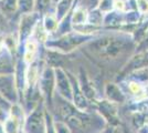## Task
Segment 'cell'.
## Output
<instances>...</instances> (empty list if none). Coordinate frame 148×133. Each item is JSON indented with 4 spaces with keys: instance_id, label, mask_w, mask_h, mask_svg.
Segmentation results:
<instances>
[{
    "instance_id": "obj_5",
    "label": "cell",
    "mask_w": 148,
    "mask_h": 133,
    "mask_svg": "<svg viewBox=\"0 0 148 133\" xmlns=\"http://www.w3.org/2000/svg\"><path fill=\"white\" fill-rule=\"evenodd\" d=\"M83 39L84 38L80 37V36H71V34H69V36H65V37L61 38L59 41H56V43H54V45L61 48L63 50L69 51V50H72L76 44L81 43Z\"/></svg>"
},
{
    "instance_id": "obj_23",
    "label": "cell",
    "mask_w": 148,
    "mask_h": 133,
    "mask_svg": "<svg viewBox=\"0 0 148 133\" xmlns=\"http://www.w3.org/2000/svg\"><path fill=\"white\" fill-rule=\"evenodd\" d=\"M2 48V42H1V40H0V49Z\"/></svg>"
},
{
    "instance_id": "obj_20",
    "label": "cell",
    "mask_w": 148,
    "mask_h": 133,
    "mask_svg": "<svg viewBox=\"0 0 148 133\" xmlns=\"http://www.w3.org/2000/svg\"><path fill=\"white\" fill-rule=\"evenodd\" d=\"M115 7H116L117 9H119L121 11H124V10H125V3H124L122 0H117V1L115 2Z\"/></svg>"
},
{
    "instance_id": "obj_8",
    "label": "cell",
    "mask_w": 148,
    "mask_h": 133,
    "mask_svg": "<svg viewBox=\"0 0 148 133\" xmlns=\"http://www.w3.org/2000/svg\"><path fill=\"white\" fill-rule=\"evenodd\" d=\"M41 122H42V119L39 112L32 113L27 122V130L29 131V133H40Z\"/></svg>"
},
{
    "instance_id": "obj_17",
    "label": "cell",
    "mask_w": 148,
    "mask_h": 133,
    "mask_svg": "<svg viewBox=\"0 0 148 133\" xmlns=\"http://www.w3.org/2000/svg\"><path fill=\"white\" fill-rule=\"evenodd\" d=\"M51 0H34V9L37 11H43L49 6Z\"/></svg>"
},
{
    "instance_id": "obj_13",
    "label": "cell",
    "mask_w": 148,
    "mask_h": 133,
    "mask_svg": "<svg viewBox=\"0 0 148 133\" xmlns=\"http://www.w3.org/2000/svg\"><path fill=\"white\" fill-rule=\"evenodd\" d=\"M38 68L36 65H30L29 69L27 71V76H25V79H27V82L29 85H33L36 81L38 80Z\"/></svg>"
},
{
    "instance_id": "obj_18",
    "label": "cell",
    "mask_w": 148,
    "mask_h": 133,
    "mask_svg": "<svg viewBox=\"0 0 148 133\" xmlns=\"http://www.w3.org/2000/svg\"><path fill=\"white\" fill-rule=\"evenodd\" d=\"M138 3V9L139 11H142L143 13L148 12V1L147 0H137Z\"/></svg>"
},
{
    "instance_id": "obj_19",
    "label": "cell",
    "mask_w": 148,
    "mask_h": 133,
    "mask_svg": "<svg viewBox=\"0 0 148 133\" xmlns=\"http://www.w3.org/2000/svg\"><path fill=\"white\" fill-rule=\"evenodd\" d=\"M56 133H70L66 125H64V124H62V123L56 124Z\"/></svg>"
},
{
    "instance_id": "obj_1",
    "label": "cell",
    "mask_w": 148,
    "mask_h": 133,
    "mask_svg": "<svg viewBox=\"0 0 148 133\" xmlns=\"http://www.w3.org/2000/svg\"><path fill=\"white\" fill-rule=\"evenodd\" d=\"M92 50L99 57L115 59L127 47V41L116 37H104L93 42Z\"/></svg>"
},
{
    "instance_id": "obj_2",
    "label": "cell",
    "mask_w": 148,
    "mask_h": 133,
    "mask_svg": "<svg viewBox=\"0 0 148 133\" xmlns=\"http://www.w3.org/2000/svg\"><path fill=\"white\" fill-rule=\"evenodd\" d=\"M99 111L103 113L105 119L111 122L112 124H117V107L115 102L113 101H103L99 103Z\"/></svg>"
},
{
    "instance_id": "obj_11",
    "label": "cell",
    "mask_w": 148,
    "mask_h": 133,
    "mask_svg": "<svg viewBox=\"0 0 148 133\" xmlns=\"http://www.w3.org/2000/svg\"><path fill=\"white\" fill-rule=\"evenodd\" d=\"M44 30L47 32H53L58 28V18L53 14H47L44 18Z\"/></svg>"
},
{
    "instance_id": "obj_9",
    "label": "cell",
    "mask_w": 148,
    "mask_h": 133,
    "mask_svg": "<svg viewBox=\"0 0 148 133\" xmlns=\"http://www.w3.org/2000/svg\"><path fill=\"white\" fill-rule=\"evenodd\" d=\"M37 42L36 40H29L25 43V61L28 63H31L37 53Z\"/></svg>"
},
{
    "instance_id": "obj_6",
    "label": "cell",
    "mask_w": 148,
    "mask_h": 133,
    "mask_svg": "<svg viewBox=\"0 0 148 133\" xmlns=\"http://www.w3.org/2000/svg\"><path fill=\"white\" fill-rule=\"evenodd\" d=\"M105 93L107 95L108 100L110 101H113L115 103H122L125 100V96L122 93V91L119 90L116 84L114 83H108L105 88Z\"/></svg>"
},
{
    "instance_id": "obj_3",
    "label": "cell",
    "mask_w": 148,
    "mask_h": 133,
    "mask_svg": "<svg viewBox=\"0 0 148 133\" xmlns=\"http://www.w3.org/2000/svg\"><path fill=\"white\" fill-rule=\"evenodd\" d=\"M36 19H37L36 12L23 13V16L21 18V25H20V38H27L32 32L33 27L36 25Z\"/></svg>"
},
{
    "instance_id": "obj_16",
    "label": "cell",
    "mask_w": 148,
    "mask_h": 133,
    "mask_svg": "<svg viewBox=\"0 0 148 133\" xmlns=\"http://www.w3.org/2000/svg\"><path fill=\"white\" fill-rule=\"evenodd\" d=\"M130 91L133 94H135L136 96H138L139 99L145 96V94H144L145 93V89L142 87V84L135 82V81H132L130 83Z\"/></svg>"
},
{
    "instance_id": "obj_15",
    "label": "cell",
    "mask_w": 148,
    "mask_h": 133,
    "mask_svg": "<svg viewBox=\"0 0 148 133\" xmlns=\"http://www.w3.org/2000/svg\"><path fill=\"white\" fill-rule=\"evenodd\" d=\"M18 8L22 13L31 12L34 8V0H18Z\"/></svg>"
},
{
    "instance_id": "obj_4",
    "label": "cell",
    "mask_w": 148,
    "mask_h": 133,
    "mask_svg": "<svg viewBox=\"0 0 148 133\" xmlns=\"http://www.w3.org/2000/svg\"><path fill=\"white\" fill-rule=\"evenodd\" d=\"M148 64V52H144V53H139L138 56L134 57L130 62L127 63V65L124 68V70L122 71V73H126L127 71L130 72V71H134V70H138L147 65Z\"/></svg>"
},
{
    "instance_id": "obj_22",
    "label": "cell",
    "mask_w": 148,
    "mask_h": 133,
    "mask_svg": "<svg viewBox=\"0 0 148 133\" xmlns=\"http://www.w3.org/2000/svg\"><path fill=\"white\" fill-rule=\"evenodd\" d=\"M95 1H96V0H85V2H86L88 6H91L93 2H95Z\"/></svg>"
},
{
    "instance_id": "obj_21",
    "label": "cell",
    "mask_w": 148,
    "mask_h": 133,
    "mask_svg": "<svg viewBox=\"0 0 148 133\" xmlns=\"http://www.w3.org/2000/svg\"><path fill=\"white\" fill-rule=\"evenodd\" d=\"M138 133H148V121L144 123V127L142 129H139Z\"/></svg>"
},
{
    "instance_id": "obj_7",
    "label": "cell",
    "mask_w": 148,
    "mask_h": 133,
    "mask_svg": "<svg viewBox=\"0 0 148 133\" xmlns=\"http://www.w3.org/2000/svg\"><path fill=\"white\" fill-rule=\"evenodd\" d=\"M56 83H58V89H59V91H60V93L62 95H64V96L70 95L71 96V94H72V88H71V85L69 83L68 78L65 76L64 72L61 71V70L58 71Z\"/></svg>"
},
{
    "instance_id": "obj_12",
    "label": "cell",
    "mask_w": 148,
    "mask_h": 133,
    "mask_svg": "<svg viewBox=\"0 0 148 133\" xmlns=\"http://www.w3.org/2000/svg\"><path fill=\"white\" fill-rule=\"evenodd\" d=\"M87 14L84 8H77L73 14V23L75 25H84L86 22Z\"/></svg>"
},
{
    "instance_id": "obj_10",
    "label": "cell",
    "mask_w": 148,
    "mask_h": 133,
    "mask_svg": "<svg viewBox=\"0 0 148 133\" xmlns=\"http://www.w3.org/2000/svg\"><path fill=\"white\" fill-rule=\"evenodd\" d=\"M19 131V120L18 116L10 115L6 121L3 125V132L5 133H18Z\"/></svg>"
},
{
    "instance_id": "obj_14",
    "label": "cell",
    "mask_w": 148,
    "mask_h": 133,
    "mask_svg": "<svg viewBox=\"0 0 148 133\" xmlns=\"http://www.w3.org/2000/svg\"><path fill=\"white\" fill-rule=\"evenodd\" d=\"M2 11L6 14L13 13L18 7V0H2Z\"/></svg>"
}]
</instances>
